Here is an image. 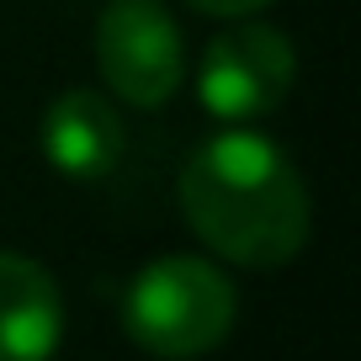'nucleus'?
I'll use <instances>...</instances> for the list:
<instances>
[{"label": "nucleus", "mask_w": 361, "mask_h": 361, "mask_svg": "<svg viewBox=\"0 0 361 361\" xmlns=\"http://www.w3.org/2000/svg\"><path fill=\"white\" fill-rule=\"evenodd\" d=\"M180 213L234 266H287L308 239V192L293 159L260 133H218L180 170Z\"/></svg>", "instance_id": "1"}, {"label": "nucleus", "mask_w": 361, "mask_h": 361, "mask_svg": "<svg viewBox=\"0 0 361 361\" xmlns=\"http://www.w3.org/2000/svg\"><path fill=\"white\" fill-rule=\"evenodd\" d=\"M123 324L149 356L165 361L207 356L234 329V282L213 260L165 255L133 276L123 298Z\"/></svg>", "instance_id": "2"}, {"label": "nucleus", "mask_w": 361, "mask_h": 361, "mask_svg": "<svg viewBox=\"0 0 361 361\" xmlns=\"http://www.w3.org/2000/svg\"><path fill=\"white\" fill-rule=\"evenodd\" d=\"M96 59L128 106H165L186 75V43L159 0H112L96 22Z\"/></svg>", "instance_id": "3"}, {"label": "nucleus", "mask_w": 361, "mask_h": 361, "mask_svg": "<svg viewBox=\"0 0 361 361\" xmlns=\"http://www.w3.org/2000/svg\"><path fill=\"white\" fill-rule=\"evenodd\" d=\"M298 59L293 43H287L276 27H234L224 32L202 59V75H197V90H202V106L213 117H260L293 90Z\"/></svg>", "instance_id": "4"}, {"label": "nucleus", "mask_w": 361, "mask_h": 361, "mask_svg": "<svg viewBox=\"0 0 361 361\" xmlns=\"http://www.w3.org/2000/svg\"><path fill=\"white\" fill-rule=\"evenodd\" d=\"M123 117L102 90H64L43 117V154L59 176L102 180L123 159Z\"/></svg>", "instance_id": "5"}, {"label": "nucleus", "mask_w": 361, "mask_h": 361, "mask_svg": "<svg viewBox=\"0 0 361 361\" xmlns=\"http://www.w3.org/2000/svg\"><path fill=\"white\" fill-rule=\"evenodd\" d=\"M64 335V298L37 260L0 250V361H48Z\"/></svg>", "instance_id": "6"}, {"label": "nucleus", "mask_w": 361, "mask_h": 361, "mask_svg": "<svg viewBox=\"0 0 361 361\" xmlns=\"http://www.w3.org/2000/svg\"><path fill=\"white\" fill-rule=\"evenodd\" d=\"M197 11H207V16H250V11H260L266 0H192Z\"/></svg>", "instance_id": "7"}]
</instances>
